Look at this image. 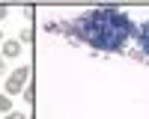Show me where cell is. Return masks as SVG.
<instances>
[{
    "label": "cell",
    "instance_id": "6da1fadb",
    "mask_svg": "<svg viewBox=\"0 0 149 119\" xmlns=\"http://www.w3.org/2000/svg\"><path fill=\"white\" fill-rule=\"evenodd\" d=\"M45 30L51 33H63L69 42L74 45H86L93 51H104V54H122L125 45L131 42V36L137 33L134 21L119 9L110 6H98L90 12H81L69 21H48Z\"/></svg>",
    "mask_w": 149,
    "mask_h": 119
},
{
    "label": "cell",
    "instance_id": "7a4b0ae2",
    "mask_svg": "<svg viewBox=\"0 0 149 119\" xmlns=\"http://www.w3.org/2000/svg\"><path fill=\"white\" fill-rule=\"evenodd\" d=\"M134 36H137V45L131 48V57L149 66V21H143L140 27H137V33H134Z\"/></svg>",
    "mask_w": 149,
    "mask_h": 119
},
{
    "label": "cell",
    "instance_id": "3957f363",
    "mask_svg": "<svg viewBox=\"0 0 149 119\" xmlns=\"http://www.w3.org/2000/svg\"><path fill=\"white\" fill-rule=\"evenodd\" d=\"M27 77H30V68H27V66L15 68V71H12V75H9V80L3 83V86H6V92H9V95L21 92V89H24V83H27Z\"/></svg>",
    "mask_w": 149,
    "mask_h": 119
},
{
    "label": "cell",
    "instance_id": "277c9868",
    "mask_svg": "<svg viewBox=\"0 0 149 119\" xmlns=\"http://www.w3.org/2000/svg\"><path fill=\"white\" fill-rule=\"evenodd\" d=\"M18 51H21V42L18 39H9L3 45V51H0V57H18Z\"/></svg>",
    "mask_w": 149,
    "mask_h": 119
},
{
    "label": "cell",
    "instance_id": "5b68a950",
    "mask_svg": "<svg viewBox=\"0 0 149 119\" xmlns=\"http://www.w3.org/2000/svg\"><path fill=\"white\" fill-rule=\"evenodd\" d=\"M0 110H3V113H9V110H12V101H9V95H0Z\"/></svg>",
    "mask_w": 149,
    "mask_h": 119
},
{
    "label": "cell",
    "instance_id": "8992f818",
    "mask_svg": "<svg viewBox=\"0 0 149 119\" xmlns=\"http://www.w3.org/2000/svg\"><path fill=\"white\" fill-rule=\"evenodd\" d=\"M30 39H33V33H30V27H24V30H21V42H30Z\"/></svg>",
    "mask_w": 149,
    "mask_h": 119
},
{
    "label": "cell",
    "instance_id": "52a82bcc",
    "mask_svg": "<svg viewBox=\"0 0 149 119\" xmlns=\"http://www.w3.org/2000/svg\"><path fill=\"white\" fill-rule=\"evenodd\" d=\"M3 119H27V116H24V113H6Z\"/></svg>",
    "mask_w": 149,
    "mask_h": 119
},
{
    "label": "cell",
    "instance_id": "ba28073f",
    "mask_svg": "<svg viewBox=\"0 0 149 119\" xmlns=\"http://www.w3.org/2000/svg\"><path fill=\"white\" fill-rule=\"evenodd\" d=\"M6 12H9V9H6V6H0V18H6Z\"/></svg>",
    "mask_w": 149,
    "mask_h": 119
},
{
    "label": "cell",
    "instance_id": "9c48e42d",
    "mask_svg": "<svg viewBox=\"0 0 149 119\" xmlns=\"http://www.w3.org/2000/svg\"><path fill=\"white\" fill-rule=\"evenodd\" d=\"M3 68H6V66H3V59H0V75H3Z\"/></svg>",
    "mask_w": 149,
    "mask_h": 119
},
{
    "label": "cell",
    "instance_id": "30bf717a",
    "mask_svg": "<svg viewBox=\"0 0 149 119\" xmlns=\"http://www.w3.org/2000/svg\"><path fill=\"white\" fill-rule=\"evenodd\" d=\"M0 39H3V33H0Z\"/></svg>",
    "mask_w": 149,
    "mask_h": 119
},
{
    "label": "cell",
    "instance_id": "8fae6325",
    "mask_svg": "<svg viewBox=\"0 0 149 119\" xmlns=\"http://www.w3.org/2000/svg\"><path fill=\"white\" fill-rule=\"evenodd\" d=\"M0 59H3V57H0Z\"/></svg>",
    "mask_w": 149,
    "mask_h": 119
}]
</instances>
